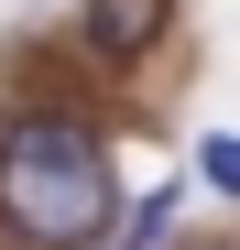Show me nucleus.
Masks as SVG:
<instances>
[{
	"label": "nucleus",
	"mask_w": 240,
	"mask_h": 250,
	"mask_svg": "<svg viewBox=\"0 0 240 250\" xmlns=\"http://www.w3.org/2000/svg\"><path fill=\"white\" fill-rule=\"evenodd\" d=\"M120 218L109 131L88 109L11 98L0 109V250H98Z\"/></svg>",
	"instance_id": "1"
},
{
	"label": "nucleus",
	"mask_w": 240,
	"mask_h": 250,
	"mask_svg": "<svg viewBox=\"0 0 240 250\" xmlns=\"http://www.w3.org/2000/svg\"><path fill=\"white\" fill-rule=\"evenodd\" d=\"M175 33V0H76V55L88 65H142Z\"/></svg>",
	"instance_id": "2"
},
{
	"label": "nucleus",
	"mask_w": 240,
	"mask_h": 250,
	"mask_svg": "<svg viewBox=\"0 0 240 250\" xmlns=\"http://www.w3.org/2000/svg\"><path fill=\"white\" fill-rule=\"evenodd\" d=\"M175 207H186L175 185H153V196H120V218H109V239H98V250H164V239H175Z\"/></svg>",
	"instance_id": "3"
},
{
	"label": "nucleus",
	"mask_w": 240,
	"mask_h": 250,
	"mask_svg": "<svg viewBox=\"0 0 240 250\" xmlns=\"http://www.w3.org/2000/svg\"><path fill=\"white\" fill-rule=\"evenodd\" d=\"M196 185H208V196H240V131H208V142H196Z\"/></svg>",
	"instance_id": "4"
},
{
	"label": "nucleus",
	"mask_w": 240,
	"mask_h": 250,
	"mask_svg": "<svg viewBox=\"0 0 240 250\" xmlns=\"http://www.w3.org/2000/svg\"><path fill=\"white\" fill-rule=\"evenodd\" d=\"M186 250H240V239H186Z\"/></svg>",
	"instance_id": "5"
}]
</instances>
